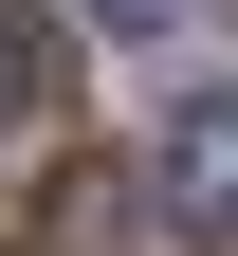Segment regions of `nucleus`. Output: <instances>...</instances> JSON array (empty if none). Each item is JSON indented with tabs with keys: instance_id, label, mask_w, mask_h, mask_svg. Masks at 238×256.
I'll return each instance as SVG.
<instances>
[{
	"instance_id": "f257e3e1",
	"label": "nucleus",
	"mask_w": 238,
	"mask_h": 256,
	"mask_svg": "<svg viewBox=\"0 0 238 256\" xmlns=\"http://www.w3.org/2000/svg\"><path fill=\"white\" fill-rule=\"evenodd\" d=\"M147 220H165V238H238V92H183V110H165Z\"/></svg>"
},
{
	"instance_id": "f03ea898",
	"label": "nucleus",
	"mask_w": 238,
	"mask_h": 256,
	"mask_svg": "<svg viewBox=\"0 0 238 256\" xmlns=\"http://www.w3.org/2000/svg\"><path fill=\"white\" fill-rule=\"evenodd\" d=\"M19 256H147V183L128 165H55L37 220H19Z\"/></svg>"
},
{
	"instance_id": "7ed1b4c3",
	"label": "nucleus",
	"mask_w": 238,
	"mask_h": 256,
	"mask_svg": "<svg viewBox=\"0 0 238 256\" xmlns=\"http://www.w3.org/2000/svg\"><path fill=\"white\" fill-rule=\"evenodd\" d=\"M37 110H55V37L0 0V128H37Z\"/></svg>"
},
{
	"instance_id": "20e7f679",
	"label": "nucleus",
	"mask_w": 238,
	"mask_h": 256,
	"mask_svg": "<svg viewBox=\"0 0 238 256\" xmlns=\"http://www.w3.org/2000/svg\"><path fill=\"white\" fill-rule=\"evenodd\" d=\"M92 18H110V37H165V18H183V0H92Z\"/></svg>"
}]
</instances>
